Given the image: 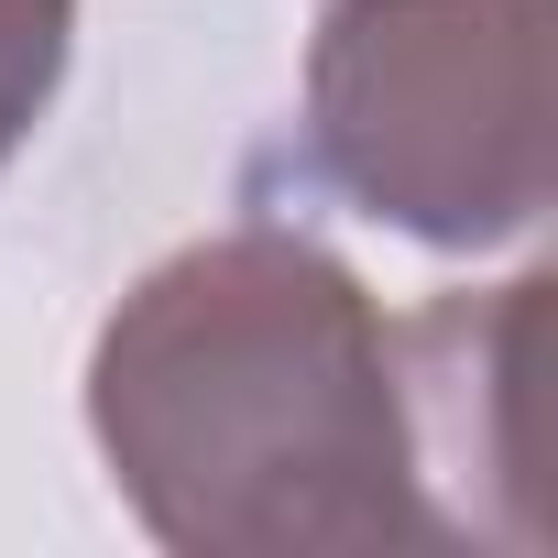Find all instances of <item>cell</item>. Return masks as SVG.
I'll return each mask as SVG.
<instances>
[{
  "label": "cell",
  "mask_w": 558,
  "mask_h": 558,
  "mask_svg": "<svg viewBox=\"0 0 558 558\" xmlns=\"http://www.w3.org/2000/svg\"><path fill=\"white\" fill-rule=\"evenodd\" d=\"M296 143L329 197L427 252L536 241L558 197L547 0H329Z\"/></svg>",
  "instance_id": "obj_2"
},
{
  "label": "cell",
  "mask_w": 558,
  "mask_h": 558,
  "mask_svg": "<svg viewBox=\"0 0 558 558\" xmlns=\"http://www.w3.org/2000/svg\"><path fill=\"white\" fill-rule=\"evenodd\" d=\"M66 66H77V0H0V175L45 132Z\"/></svg>",
  "instance_id": "obj_4"
},
{
  "label": "cell",
  "mask_w": 558,
  "mask_h": 558,
  "mask_svg": "<svg viewBox=\"0 0 558 558\" xmlns=\"http://www.w3.org/2000/svg\"><path fill=\"white\" fill-rule=\"evenodd\" d=\"M536 307L547 274L514 286H460L416 318H395L405 340V416H416V493H427V536L438 547H547V504H536V416H525V373H536Z\"/></svg>",
  "instance_id": "obj_3"
},
{
  "label": "cell",
  "mask_w": 558,
  "mask_h": 558,
  "mask_svg": "<svg viewBox=\"0 0 558 558\" xmlns=\"http://www.w3.org/2000/svg\"><path fill=\"white\" fill-rule=\"evenodd\" d=\"M88 438L132 525L186 558L438 547L405 340L362 274L286 219L197 230L132 274L88 340Z\"/></svg>",
  "instance_id": "obj_1"
}]
</instances>
